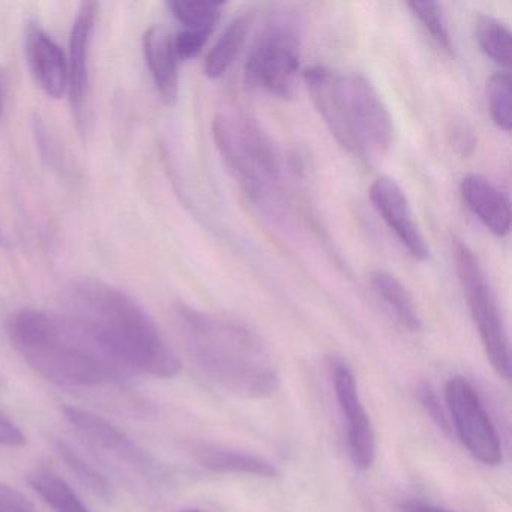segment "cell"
<instances>
[{
    "label": "cell",
    "mask_w": 512,
    "mask_h": 512,
    "mask_svg": "<svg viewBox=\"0 0 512 512\" xmlns=\"http://www.w3.org/2000/svg\"><path fill=\"white\" fill-rule=\"evenodd\" d=\"M65 314L82 325L130 373L160 379L178 376L182 365L145 308L103 281L74 283Z\"/></svg>",
    "instance_id": "cell-1"
},
{
    "label": "cell",
    "mask_w": 512,
    "mask_h": 512,
    "mask_svg": "<svg viewBox=\"0 0 512 512\" xmlns=\"http://www.w3.org/2000/svg\"><path fill=\"white\" fill-rule=\"evenodd\" d=\"M7 334L29 367L56 385L95 388L131 374L65 313L23 308L8 317Z\"/></svg>",
    "instance_id": "cell-2"
},
{
    "label": "cell",
    "mask_w": 512,
    "mask_h": 512,
    "mask_svg": "<svg viewBox=\"0 0 512 512\" xmlns=\"http://www.w3.org/2000/svg\"><path fill=\"white\" fill-rule=\"evenodd\" d=\"M176 317L188 356L215 388L239 398L271 397L280 388L277 364L251 329L188 305Z\"/></svg>",
    "instance_id": "cell-3"
},
{
    "label": "cell",
    "mask_w": 512,
    "mask_h": 512,
    "mask_svg": "<svg viewBox=\"0 0 512 512\" xmlns=\"http://www.w3.org/2000/svg\"><path fill=\"white\" fill-rule=\"evenodd\" d=\"M304 82L329 133L350 155L374 164L394 142V122L373 85L361 74L313 65Z\"/></svg>",
    "instance_id": "cell-4"
},
{
    "label": "cell",
    "mask_w": 512,
    "mask_h": 512,
    "mask_svg": "<svg viewBox=\"0 0 512 512\" xmlns=\"http://www.w3.org/2000/svg\"><path fill=\"white\" fill-rule=\"evenodd\" d=\"M212 136L245 196L265 214L284 218L287 197L281 155L256 119L242 110H221L212 124Z\"/></svg>",
    "instance_id": "cell-5"
},
{
    "label": "cell",
    "mask_w": 512,
    "mask_h": 512,
    "mask_svg": "<svg viewBox=\"0 0 512 512\" xmlns=\"http://www.w3.org/2000/svg\"><path fill=\"white\" fill-rule=\"evenodd\" d=\"M301 68V35L290 17L266 20L244 65V82L253 91L275 98L292 97Z\"/></svg>",
    "instance_id": "cell-6"
},
{
    "label": "cell",
    "mask_w": 512,
    "mask_h": 512,
    "mask_svg": "<svg viewBox=\"0 0 512 512\" xmlns=\"http://www.w3.org/2000/svg\"><path fill=\"white\" fill-rule=\"evenodd\" d=\"M452 256H454L458 281H460L470 317L475 323L485 355L494 371L503 379L509 380L511 353H509L508 332H506L505 320H503L496 292L478 257L460 239H454Z\"/></svg>",
    "instance_id": "cell-7"
},
{
    "label": "cell",
    "mask_w": 512,
    "mask_h": 512,
    "mask_svg": "<svg viewBox=\"0 0 512 512\" xmlns=\"http://www.w3.org/2000/svg\"><path fill=\"white\" fill-rule=\"evenodd\" d=\"M445 401L455 433L467 452L485 466L502 463L499 434L472 383L464 377H451L445 386Z\"/></svg>",
    "instance_id": "cell-8"
},
{
    "label": "cell",
    "mask_w": 512,
    "mask_h": 512,
    "mask_svg": "<svg viewBox=\"0 0 512 512\" xmlns=\"http://www.w3.org/2000/svg\"><path fill=\"white\" fill-rule=\"evenodd\" d=\"M62 413L95 451L115 461L116 466L148 481L157 478L158 470L152 458L112 422L79 407L64 406Z\"/></svg>",
    "instance_id": "cell-9"
},
{
    "label": "cell",
    "mask_w": 512,
    "mask_h": 512,
    "mask_svg": "<svg viewBox=\"0 0 512 512\" xmlns=\"http://www.w3.org/2000/svg\"><path fill=\"white\" fill-rule=\"evenodd\" d=\"M334 389L338 406L346 418L350 457L358 469L368 470L376 460V434L362 404L355 376L344 362L335 364Z\"/></svg>",
    "instance_id": "cell-10"
},
{
    "label": "cell",
    "mask_w": 512,
    "mask_h": 512,
    "mask_svg": "<svg viewBox=\"0 0 512 512\" xmlns=\"http://www.w3.org/2000/svg\"><path fill=\"white\" fill-rule=\"evenodd\" d=\"M98 5L85 2L80 5L70 34L68 53V94H70L73 115L77 128L85 134L88 127L89 107V56H91L92 35L97 22Z\"/></svg>",
    "instance_id": "cell-11"
},
{
    "label": "cell",
    "mask_w": 512,
    "mask_h": 512,
    "mask_svg": "<svg viewBox=\"0 0 512 512\" xmlns=\"http://www.w3.org/2000/svg\"><path fill=\"white\" fill-rule=\"evenodd\" d=\"M368 197L404 250L418 262H427L430 259V247L415 221L412 206L400 185L382 176L370 185Z\"/></svg>",
    "instance_id": "cell-12"
},
{
    "label": "cell",
    "mask_w": 512,
    "mask_h": 512,
    "mask_svg": "<svg viewBox=\"0 0 512 512\" xmlns=\"http://www.w3.org/2000/svg\"><path fill=\"white\" fill-rule=\"evenodd\" d=\"M25 52L29 70L41 91L53 100L64 97L68 92V58L40 23L29 22L26 26Z\"/></svg>",
    "instance_id": "cell-13"
},
{
    "label": "cell",
    "mask_w": 512,
    "mask_h": 512,
    "mask_svg": "<svg viewBox=\"0 0 512 512\" xmlns=\"http://www.w3.org/2000/svg\"><path fill=\"white\" fill-rule=\"evenodd\" d=\"M464 205L496 238H505L511 230V200L496 184L476 173L461 179Z\"/></svg>",
    "instance_id": "cell-14"
},
{
    "label": "cell",
    "mask_w": 512,
    "mask_h": 512,
    "mask_svg": "<svg viewBox=\"0 0 512 512\" xmlns=\"http://www.w3.org/2000/svg\"><path fill=\"white\" fill-rule=\"evenodd\" d=\"M143 53L161 101L175 106L179 97V59L169 29L151 26L143 35Z\"/></svg>",
    "instance_id": "cell-15"
},
{
    "label": "cell",
    "mask_w": 512,
    "mask_h": 512,
    "mask_svg": "<svg viewBox=\"0 0 512 512\" xmlns=\"http://www.w3.org/2000/svg\"><path fill=\"white\" fill-rule=\"evenodd\" d=\"M194 454L199 464L211 472L241 473L260 478H274L278 475V469L271 461L248 452L220 446H199Z\"/></svg>",
    "instance_id": "cell-16"
},
{
    "label": "cell",
    "mask_w": 512,
    "mask_h": 512,
    "mask_svg": "<svg viewBox=\"0 0 512 512\" xmlns=\"http://www.w3.org/2000/svg\"><path fill=\"white\" fill-rule=\"evenodd\" d=\"M370 286L403 328L409 332L421 331L422 319L413 296L395 275L377 269L370 274Z\"/></svg>",
    "instance_id": "cell-17"
},
{
    "label": "cell",
    "mask_w": 512,
    "mask_h": 512,
    "mask_svg": "<svg viewBox=\"0 0 512 512\" xmlns=\"http://www.w3.org/2000/svg\"><path fill=\"white\" fill-rule=\"evenodd\" d=\"M250 26V16L236 17L227 25L206 56L205 65H203L206 77L211 80L220 79L232 68L247 43Z\"/></svg>",
    "instance_id": "cell-18"
},
{
    "label": "cell",
    "mask_w": 512,
    "mask_h": 512,
    "mask_svg": "<svg viewBox=\"0 0 512 512\" xmlns=\"http://www.w3.org/2000/svg\"><path fill=\"white\" fill-rule=\"evenodd\" d=\"M28 482L32 490L55 512H91L76 491L46 467L34 470Z\"/></svg>",
    "instance_id": "cell-19"
},
{
    "label": "cell",
    "mask_w": 512,
    "mask_h": 512,
    "mask_svg": "<svg viewBox=\"0 0 512 512\" xmlns=\"http://www.w3.org/2000/svg\"><path fill=\"white\" fill-rule=\"evenodd\" d=\"M167 8L184 31L211 37L215 26L220 22L224 4L223 2H212V0H197V2L172 0V2H167Z\"/></svg>",
    "instance_id": "cell-20"
},
{
    "label": "cell",
    "mask_w": 512,
    "mask_h": 512,
    "mask_svg": "<svg viewBox=\"0 0 512 512\" xmlns=\"http://www.w3.org/2000/svg\"><path fill=\"white\" fill-rule=\"evenodd\" d=\"M475 38L479 50L499 67H509L511 32L508 26L491 16H479L475 23Z\"/></svg>",
    "instance_id": "cell-21"
},
{
    "label": "cell",
    "mask_w": 512,
    "mask_h": 512,
    "mask_svg": "<svg viewBox=\"0 0 512 512\" xmlns=\"http://www.w3.org/2000/svg\"><path fill=\"white\" fill-rule=\"evenodd\" d=\"M56 451L61 455L68 469L76 475V478L79 479L85 487H88L92 493L103 497V499H112L113 490L109 479H107L103 473L98 472V470L95 469L88 460H85V457L79 454L70 443L58 440V442H56Z\"/></svg>",
    "instance_id": "cell-22"
},
{
    "label": "cell",
    "mask_w": 512,
    "mask_h": 512,
    "mask_svg": "<svg viewBox=\"0 0 512 512\" xmlns=\"http://www.w3.org/2000/svg\"><path fill=\"white\" fill-rule=\"evenodd\" d=\"M511 77L508 71L493 74L487 82V103L491 119L499 130L509 133L512 127Z\"/></svg>",
    "instance_id": "cell-23"
},
{
    "label": "cell",
    "mask_w": 512,
    "mask_h": 512,
    "mask_svg": "<svg viewBox=\"0 0 512 512\" xmlns=\"http://www.w3.org/2000/svg\"><path fill=\"white\" fill-rule=\"evenodd\" d=\"M407 8L412 16L421 23L422 29L430 35L433 43L442 52L451 55L454 46H452L451 34H449L442 7L436 2H409Z\"/></svg>",
    "instance_id": "cell-24"
},
{
    "label": "cell",
    "mask_w": 512,
    "mask_h": 512,
    "mask_svg": "<svg viewBox=\"0 0 512 512\" xmlns=\"http://www.w3.org/2000/svg\"><path fill=\"white\" fill-rule=\"evenodd\" d=\"M208 40V35L196 34V32L181 29L178 34L173 35V44H175L179 61H191V59L197 58L205 49Z\"/></svg>",
    "instance_id": "cell-25"
},
{
    "label": "cell",
    "mask_w": 512,
    "mask_h": 512,
    "mask_svg": "<svg viewBox=\"0 0 512 512\" xmlns=\"http://www.w3.org/2000/svg\"><path fill=\"white\" fill-rule=\"evenodd\" d=\"M418 398L419 401H421L425 412H427L428 415L431 416V419L439 425V428H442L445 433H448L449 428H451L448 415H446L445 409H443L442 404H440L439 397H437L436 392L431 389V386H419Z\"/></svg>",
    "instance_id": "cell-26"
},
{
    "label": "cell",
    "mask_w": 512,
    "mask_h": 512,
    "mask_svg": "<svg viewBox=\"0 0 512 512\" xmlns=\"http://www.w3.org/2000/svg\"><path fill=\"white\" fill-rule=\"evenodd\" d=\"M0 512H35V509L20 491L0 484Z\"/></svg>",
    "instance_id": "cell-27"
},
{
    "label": "cell",
    "mask_w": 512,
    "mask_h": 512,
    "mask_svg": "<svg viewBox=\"0 0 512 512\" xmlns=\"http://www.w3.org/2000/svg\"><path fill=\"white\" fill-rule=\"evenodd\" d=\"M25 443L26 437L23 431L10 419L0 415V446L17 448V446H23Z\"/></svg>",
    "instance_id": "cell-28"
},
{
    "label": "cell",
    "mask_w": 512,
    "mask_h": 512,
    "mask_svg": "<svg viewBox=\"0 0 512 512\" xmlns=\"http://www.w3.org/2000/svg\"><path fill=\"white\" fill-rule=\"evenodd\" d=\"M454 146L461 149V154L466 155V148L469 146L470 151H472L473 146H475V139H473L472 133L467 130H463V128H458L454 133Z\"/></svg>",
    "instance_id": "cell-29"
},
{
    "label": "cell",
    "mask_w": 512,
    "mask_h": 512,
    "mask_svg": "<svg viewBox=\"0 0 512 512\" xmlns=\"http://www.w3.org/2000/svg\"><path fill=\"white\" fill-rule=\"evenodd\" d=\"M403 512H452L439 506L428 505L422 502H409L403 505Z\"/></svg>",
    "instance_id": "cell-30"
},
{
    "label": "cell",
    "mask_w": 512,
    "mask_h": 512,
    "mask_svg": "<svg viewBox=\"0 0 512 512\" xmlns=\"http://www.w3.org/2000/svg\"><path fill=\"white\" fill-rule=\"evenodd\" d=\"M5 94H7V79H5L4 71L0 70V115L4 109Z\"/></svg>",
    "instance_id": "cell-31"
},
{
    "label": "cell",
    "mask_w": 512,
    "mask_h": 512,
    "mask_svg": "<svg viewBox=\"0 0 512 512\" xmlns=\"http://www.w3.org/2000/svg\"><path fill=\"white\" fill-rule=\"evenodd\" d=\"M179 512H206V511H202V509H184V511H179Z\"/></svg>",
    "instance_id": "cell-32"
}]
</instances>
